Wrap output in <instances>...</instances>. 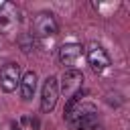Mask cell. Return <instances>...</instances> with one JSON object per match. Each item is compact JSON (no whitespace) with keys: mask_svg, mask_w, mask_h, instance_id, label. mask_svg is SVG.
Instances as JSON below:
<instances>
[{"mask_svg":"<svg viewBox=\"0 0 130 130\" xmlns=\"http://www.w3.org/2000/svg\"><path fill=\"white\" fill-rule=\"evenodd\" d=\"M59 30L57 20L51 12H39L32 20V37L39 39H47V37H55Z\"/></svg>","mask_w":130,"mask_h":130,"instance_id":"7a4b0ae2","label":"cell"},{"mask_svg":"<svg viewBox=\"0 0 130 130\" xmlns=\"http://www.w3.org/2000/svg\"><path fill=\"white\" fill-rule=\"evenodd\" d=\"M20 83V69L16 63H6L2 69H0V85L6 93L14 91Z\"/></svg>","mask_w":130,"mask_h":130,"instance_id":"8992f818","label":"cell"},{"mask_svg":"<svg viewBox=\"0 0 130 130\" xmlns=\"http://www.w3.org/2000/svg\"><path fill=\"white\" fill-rule=\"evenodd\" d=\"M18 91H20V98L24 102H28L35 91H37V73L35 71H28L20 77V83H18Z\"/></svg>","mask_w":130,"mask_h":130,"instance_id":"9c48e42d","label":"cell"},{"mask_svg":"<svg viewBox=\"0 0 130 130\" xmlns=\"http://www.w3.org/2000/svg\"><path fill=\"white\" fill-rule=\"evenodd\" d=\"M87 63L95 73H104L110 67V55L106 53V49L98 43H91L87 47Z\"/></svg>","mask_w":130,"mask_h":130,"instance_id":"5b68a950","label":"cell"},{"mask_svg":"<svg viewBox=\"0 0 130 130\" xmlns=\"http://www.w3.org/2000/svg\"><path fill=\"white\" fill-rule=\"evenodd\" d=\"M83 93H75L65 104V122L69 130H93L98 128V110L93 104H81Z\"/></svg>","mask_w":130,"mask_h":130,"instance_id":"6da1fadb","label":"cell"},{"mask_svg":"<svg viewBox=\"0 0 130 130\" xmlns=\"http://www.w3.org/2000/svg\"><path fill=\"white\" fill-rule=\"evenodd\" d=\"M12 130H22V128H20V126H18V124L14 122V124H12Z\"/></svg>","mask_w":130,"mask_h":130,"instance_id":"30bf717a","label":"cell"},{"mask_svg":"<svg viewBox=\"0 0 130 130\" xmlns=\"http://www.w3.org/2000/svg\"><path fill=\"white\" fill-rule=\"evenodd\" d=\"M83 87V73L77 71V69H67L61 77V83H59V89L63 91V95L67 100H71L75 93H79Z\"/></svg>","mask_w":130,"mask_h":130,"instance_id":"3957f363","label":"cell"},{"mask_svg":"<svg viewBox=\"0 0 130 130\" xmlns=\"http://www.w3.org/2000/svg\"><path fill=\"white\" fill-rule=\"evenodd\" d=\"M81 57V45L77 43H67L63 47H59V63L63 67H71L75 65V61Z\"/></svg>","mask_w":130,"mask_h":130,"instance_id":"ba28073f","label":"cell"},{"mask_svg":"<svg viewBox=\"0 0 130 130\" xmlns=\"http://www.w3.org/2000/svg\"><path fill=\"white\" fill-rule=\"evenodd\" d=\"M20 20V12L12 2H2L0 4V32L12 30Z\"/></svg>","mask_w":130,"mask_h":130,"instance_id":"52a82bcc","label":"cell"},{"mask_svg":"<svg viewBox=\"0 0 130 130\" xmlns=\"http://www.w3.org/2000/svg\"><path fill=\"white\" fill-rule=\"evenodd\" d=\"M93 130H102V128H93Z\"/></svg>","mask_w":130,"mask_h":130,"instance_id":"8fae6325","label":"cell"},{"mask_svg":"<svg viewBox=\"0 0 130 130\" xmlns=\"http://www.w3.org/2000/svg\"><path fill=\"white\" fill-rule=\"evenodd\" d=\"M57 98H59V79L49 75L43 83V91H41V110L45 114H49L55 106H57Z\"/></svg>","mask_w":130,"mask_h":130,"instance_id":"277c9868","label":"cell"}]
</instances>
